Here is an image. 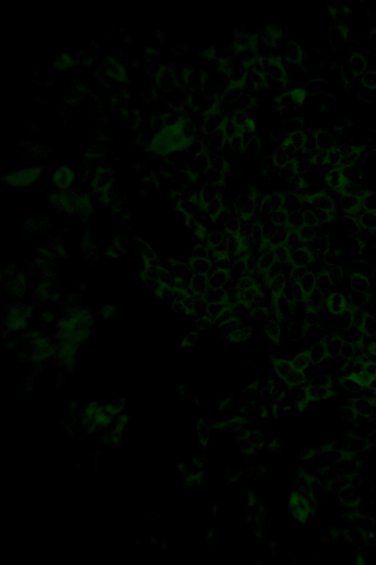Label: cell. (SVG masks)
<instances>
[{"label":"cell","mask_w":376,"mask_h":565,"mask_svg":"<svg viewBox=\"0 0 376 565\" xmlns=\"http://www.w3.org/2000/svg\"><path fill=\"white\" fill-rule=\"evenodd\" d=\"M201 299L205 305L212 303H228L226 293L224 289H211L201 297Z\"/></svg>","instance_id":"obj_24"},{"label":"cell","mask_w":376,"mask_h":565,"mask_svg":"<svg viewBox=\"0 0 376 565\" xmlns=\"http://www.w3.org/2000/svg\"><path fill=\"white\" fill-rule=\"evenodd\" d=\"M282 295H284L293 305L305 300V295L298 281L293 278H287Z\"/></svg>","instance_id":"obj_4"},{"label":"cell","mask_w":376,"mask_h":565,"mask_svg":"<svg viewBox=\"0 0 376 565\" xmlns=\"http://www.w3.org/2000/svg\"><path fill=\"white\" fill-rule=\"evenodd\" d=\"M283 204H284V195L279 193L270 194L264 197L261 209L264 210L270 214L282 209Z\"/></svg>","instance_id":"obj_15"},{"label":"cell","mask_w":376,"mask_h":565,"mask_svg":"<svg viewBox=\"0 0 376 565\" xmlns=\"http://www.w3.org/2000/svg\"><path fill=\"white\" fill-rule=\"evenodd\" d=\"M334 286L335 285L325 273V271L317 275V289L325 296V298H327L332 293Z\"/></svg>","instance_id":"obj_30"},{"label":"cell","mask_w":376,"mask_h":565,"mask_svg":"<svg viewBox=\"0 0 376 565\" xmlns=\"http://www.w3.org/2000/svg\"><path fill=\"white\" fill-rule=\"evenodd\" d=\"M42 173V169L38 167L28 168L16 173L6 175L4 178L7 185L12 186H26L31 185L36 181Z\"/></svg>","instance_id":"obj_1"},{"label":"cell","mask_w":376,"mask_h":565,"mask_svg":"<svg viewBox=\"0 0 376 565\" xmlns=\"http://www.w3.org/2000/svg\"><path fill=\"white\" fill-rule=\"evenodd\" d=\"M262 289L263 287H262L261 285L257 284L253 287L246 289V290L242 291L240 294L239 302L243 303L250 307V305L254 301V298L257 296V294L260 292V290H262Z\"/></svg>","instance_id":"obj_41"},{"label":"cell","mask_w":376,"mask_h":565,"mask_svg":"<svg viewBox=\"0 0 376 565\" xmlns=\"http://www.w3.org/2000/svg\"><path fill=\"white\" fill-rule=\"evenodd\" d=\"M229 275L230 279L236 281V282H238L244 277L250 275L248 269H247L245 258L239 259L231 265L229 270Z\"/></svg>","instance_id":"obj_23"},{"label":"cell","mask_w":376,"mask_h":565,"mask_svg":"<svg viewBox=\"0 0 376 565\" xmlns=\"http://www.w3.org/2000/svg\"><path fill=\"white\" fill-rule=\"evenodd\" d=\"M284 383H285L287 387L292 389V388L303 386L308 383V381L303 371L293 369V372L288 377V379Z\"/></svg>","instance_id":"obj_37"},{"label":"cell","mask_w":376,"mask_h":565,"mask_svg":"<svg viewBox=\"0 0 376 565\" xmlns=\"http://www.w3.org/2000/svg\"><path fill=\"white\" fill-rule=\"evenodd\" d=\"M358 224L366 230H376V213L362 211L358 216Z\"/></svg>","instance_id":"obj_39"},{"label":"cell","mask_w":376,"mask_h":565,"mask_svg":"<svg viewBox=\"0 0 376 565\" xmlns=\"http://www.w3.org/2000/svg\"><path fill=\"white\" fill-rule=\"evenodd\" d=\"M209 289L208 283V275L195 274L190 281V292L195 296H203Z\"/></svg>","instance_id":"obj_8"},{"label":"cell","mask_w":376,"mask_h":565,"mask_svg":"<svg viewBox=\"0 0 376 565\" xmlns=\"http://www.w3.org/2000/svg\"><path fill=\"white\" fill-rule=\"evenodd\" d=\"M244 324H244L242 320L236 317H233L232 318L227 320L225 323L220 324L219 326H218V327L219 328L220 331H221V334H222L225 338H226L233 331L239 328V327H241V326L244 325Z\"/></svg>","instance_id":"obj_36"},{"label":"cell","mask_w":376,"mask_h":565,"mask_svg":"<svg viewBox=\"0 0 376 565\" xmlns=\"http://www.w3.org/2000/svg\"><path fill=\"white\" fill-rule=\"evenodd\" d=\"M341 208L347 213L358 212L361 208V198L358 197L350 196V195H341L340 199Z\"/></svg>","instance_id":"obj_19"},{"label":"cell","mask_w":376,"mask_h":565,"mask_svg":"<svg viewBox=\"0 0 376 565\" xmlns=\"http://www.w3.org/2000/svg\"><path fill=\"white\" fill-rule=\"evenodd\" d=\"M287 278L283 275H279L272 279L268 280L266 283V286L270 291L271 297H276L281 295L283 292Z\"/></svg>","instance_id":"obj_29"},{"label":"cell","mask_w":376,"mask_h":565,"mask_svg":"<svg viewBox=\"0 0 376 565\" xmlns=\"http://www.w3.org/2000/svg\"><path fill=\"white\" fill-rule=\"evenodd\" d=\"M364 372L372 378L376 376V363H368L364 364Z\"/></svg>","instance_id":"obj_62"},{"label":"cell","mask_w":376,"mask_h":565,"mask_svg":"<svg viewBox=\"0 0 376 565\" xmlns=\"http://www.w3.org/2000/svg\"><path fill=\"white\" fill-rule=\"evenodd\" d=\"M325 307L328 312L335 316H340L349 308L347 298L343 294L339 292L332 293L327 297Z\"/></svg>","instance_id":"obj_2"},{"label":"cell","mask_w":376,"mask_h":565,"mask_svg":"<svg viewBox=\"0 0 376 565\" xmlns=\"http://www.w3.org/2000/svg\"><path fill=\"white\" fill-rule=\"evenodd\" d=\"M345 181H346L344 178L341 168H335V169H332L327 174L326 177H325V182H327L328 186L332 189H335V190H339Z\"/></svg>","instance_id":"obj_22"},{"label":"cell","mask_w":376,"mask_h":565,"mask_svg":"<svg viewBox=\"0 0 376 565\" xmlns=\"http://www.w3.org/2000/svg\"><path fill=\"white\" fill-rule=\"evenodd\" d=\"M366 313L360 309H353L352 311V325L361 328L362 327L365 318Z\"/></svg>","instance_id":"obj_58"},{"label":"cell","mask_w":376,"mask_h":565,"mask_svg":"<svg viewBox=\"0 0 376 565\" xmlns=\"http://www.w3.org/2000/svg\"><path fill=\"white\" fill-rule=\"evenodd\" d=\"M312 210H313L314 212H315V215H316L317 218H318V221H319L320 224H325V223L328 222H330L331 220H332V213L320 211V210L315 209V208H312Z\"/></svg>","instance_id":"obj_60"},{"label":"cell","mask_w":376,"mask_h":565,"mask_svg":"<svg viewBox=\"0 0 376 565\" xmlns=\"http://www.w3.org/2000/svg\"><path fill=\"white\" fill-rule=\"evenodd\" d=\"M366 388H368V389H371V390L373 391L376 390V376L371 379L370 383H369L368 386Z\"/></svg>","instance_id":"obj_63"},{"label":"cell","mask_w":376,"mask_h":565,"mask_svg":"<svg viewBox=\"0 0 376 565\" xmlns=\"http://www.w3.org/2000/svg\"><path fill=\"white\" fill-rule=\"evenodd\" d=\"M350 289L352 291L370 293L371 283L367 275L354 272L350 276Z\"/></svg>","instance_id":"obj_9"},{"label":"cell","mask_w":376,"mask_h":565,"mask_svg":"<svg viewBox=\"0 0 376 565\" xmlns=\"http://www.w3.org/2000/svg\"><path fill=\"white\" fill-rule=\"evenodd\" d=\"M338 335L340 337L342 341L352 344L361 343L364 337L362 330L354 325L351 326L346 330H341Z\"/></svg>","instance_id":"obj_18"},{"label":"cell","mask_w":376,"mask_h":565,"mask_svg":"<svg viewBox=\"0 0 376 565\" xmlns=\"http://www.w3.org/2000/svg\"><path fill=\"white\" fill-rule=\"evenodd\" d=\"M308 383H309V384L314 385V386L330 387L331 384H332V379L329 375L321 374Z\"/></svg>","instance_id":"obj_55"},{"label":"cell","mask_w":376,"mask_h":565,"mask_svg":"<svg viewBox=\"0 0 376 565\" xmlns=\"http://www.w3.org/2000/svg\"><path fill=\"white\" fill-rule=\"evenodd\" d=\"M364 335L376 337V318L374 316L366 313L364 323L361 327Z\"/></svg>","instance_id":"obj_43"},{"label":"cell","mask_w":376,"mask_h":565,"mask_svg":"<svg viewBox=\"0 0 376 565\" xmlns=\"http://www.w3.org/2000/svg\"><path fill=\"white\" fill-rule=\"evenodd\" d=\"M188 266L193 275H209L212 271V263L209 259L190 258Z\"/></svg>","instance_id":"obj_14"},{"label":"cell","mask_w":376,"mask_h":565,"mask_svg":"<svg viewBox=\"0 0 376 565\" xmlns=\"http://www.w3.org/2000/svg\"><path fill=\"white\" fill-rule=\"evenodd\" d=\"M303 214L304 224L315 227L319 225V221H318V218H317L316 215H315V212H314L312 208L303 211Z\"/></svg>","instance_id":"obj_54"},{"label":"cell","mask_w":376,"mask_h":565,"mask_svg":"<svg viewBox=\"0 0 376 565\" xmlns=\"http://www.w3.org/2000/svg\"><path fill=\"white\" fill-rule=\"evenodd\" d=\"M284 245L288 249L290 253H291V252L295 251V250H299V249L304 247L305 243L302 241L298 230H290V233H289L288 237H287Z\"/></svg>","instance_id":"obj_38"},{"label":"cell","mask_w":376,"mask_h":565,"mask_svg":"<svg viewBox=\"0 0 376 565\" xmlns=\"http://www.w3.org/2000/svg\"><path fill=\"white\" fill-rule=\"evenodd\" d=\"M170 266L172 270L170 272L173 278L191 280L193 273L188 265L179 261L172 260L171 262H170Z\"/></svg>","instance_id":"obj_20"},{"label":"cell","mask_w":376,"mask_h":565,"mask_svg":"<svg viewBox=\"0 0 376 565\" xmlns=\"http://www.w3.org/2000/svg\"><path fill=\"white\" fill-rule=\"evenodd\" d=\"M325 340V345H326L327 354L328 356L335 359V358L339 357L340 355L341 347H342V343L343 341L341 340L340 337L338 335L332 336L330 338Z\"/></svg>","instance_id":"obj_32"},{"label":"cell","mask_w":376,"mask_h":565,"mask_svg":"<svg viewBox=\"0 0 376 565\" xmlns=\"http://www.w3.org/2000/svg\"><path fill=\"white\" fill-rule=\"evenodd\" d=\"M287 224L291 230H299L304 224L303 211H295L287 216Z\"/></svg>","instance_id":"obj_46"},{"label":"cell","mask_w":376,"mask_h":565,"mask_svg":"<svg viewBox=\"0 0 376 565\" xmlns=\"http://www.w3.org/2000/svg\"><path fill=\"white\" fill-rule=\"evenodd\" d=\"M348 303L349 308L352 309H359L363 305H366L370 301V294L368 292H356L352 291L348 296Z\"/></svg>","instance_id":"obj_25"},{"label":"cell","mask_w":376,"mask_h":565,"mask_svg":"<svg viewBox=\"0 0 376 565\" xmlns=\"http://www.w3.org/2000/svg\"><path fill=\"white\" fill-rule=\"evenodd\" d=\"M232 306L233 305L228 303H212L207 304L205 305V314L209 316L215 322L220 316L222 315L226 310Z\"/></svg>","instance_id":"obj_26"},{"label":"cell","mask_w":376,"mask_h":565,"mask_svg":"<svg viewBox=\"0 0 376 565\" xmlns=\"http://www.w3.org/2000/svg\"><path fill=\"white\" fill-rule=\"evenodd\" d=\"M233 314L234 317H238L243 320V319L251 318L252 319L253 311L248 305L243 303H238L235 305L232 306Z\"/></svg>","instance_id":"obj_45"},{"label":"cell","mask_w":376,"mask_h":565,"mask_svg":"<svg viewBox=\"0 0 376 565\" xmlns=\"http://www.w3.org/2000/svg\"><path fill=\"white\" fill-rule=\"evenodd\" d=\"M306 308L310 311L320 312L325 305V298L318 289H315L313 292L306 296L304 300ZM306 310V311H307Z\"/></svg>","instance_id":"obj_11"},{"label":"cell","mask_w":376,"mask_h":565,"mask_svg":"<svg viewBox=\"0 0 376 565\" xmlns=\"http://www.w3.org/2000/svg\"><path fill=\"white\" fill-rule=\"evenodd\" d=\"M354 354H355L354 344L343 342L342 347H341L339 357L342 358L345 362H348V361L353 360L354 359Z\"/></svg>","instance_id":"obj_51"},{"label":"cell","mask_w":376,"mask_h":565,"mask_svg":"<svg viewBox=\"0 0 376 565\" xmlns=\"http://www.w3.org/2000/svg\"><path fill=\"white\" fill-rule=\"evenodd\" d=\"M312 363H319L324 358L328 356L327 354L326 345L325 340H318L312 344V347L309 349Z\"/></svg>","instance_id":"obj_31"},{"label":"cell","mask_w":376,"mask_h":565,"mask_svg":"<svg viewBox=\"0 0 376 565\" xmlns=\"http://www.w3.org/2000/svg\"><path fill=\"white\" fill-rule=\"evenodd\" d=\"M299 282L306 298L317 288V275L308 271L307 273Z\"/></svg>","instance_id":"obj_35"},{"label":"cell","mask_w":376,"mask_h":565,"mask_svg":"<svg viewBox=\"0 0 376 565\" xmlns=\"http://www.w3.org/2000/svg\"><path fill=\"white\" fill-rule=\"evenodd\" d=\"M373 394H374V396L376 397V390L373 391Z\"/></svg>","instance_id":"obj_64"},{"label":"cell","mask_w":376,"mask_h":565,"mask_svg":"<svg viewBox=\"0 0 376 565\" xmlns=\"http://www.w3.org/2000/svg\"><path fill=\"white\" fill-rule=\"evenodd\" d=\"M199 339V332L198 331H191V332L188 333L185 338L182 340L180 346L183 348H190L193 347L196 344Z\"/></svg>","instance_id":"obj_52"},{"label":"cell","mask_w":376,"mask_h":565,"mask_svg":"<svg viewBox=\"0 0 376 565\" xmlns=\"http://www.w3.org/2000/svg\"><path fill=\"white\" fill-rule=\"evenodd\" d=\"M334 359H335L330 357V356H327L326 357L324 358V359L318 363V365H319L320 369H322L323 373L326 372V371L331 370V369H332V367H333Z\"/></svg>","instance_id":"obj_61"},{"label":"cell","mask_w":376,"mask_h":565,"mask_svg":"<svg viewBox=\"0 0 376 565\" xmlns=\"http://www.w3.org/2000/svg\"><path fill=\"white\" fill-rule=\"evenodd\" d=\"M54 183L62 190H67L72 186L75 180V172L66 167L63 166L55 172L53 175Z\"/></svg>","instance_id":"obj_5"},{"label":"cell","mask_w":376,"mask_h":565,"mask_svg":"<svg viewBox=\"0 0 376 565\" xmlns=\"http://www.w3.org/2000/svg\"><path fill=\"white\" fill-rule=\"evenodd\" d=\"M320 320V319L319 313L317 312V311L307 310L306 312L305 313L304 323H303V324L309 326V327L319 325Z\"/></svg>","instance_id":"obj_53"},{"label":"cell","mask_w":376,"mask_h":565,"mask_svg":"<svg viewBox=\"0 0 376 565\" xmlns=\"http://www.w3.org/2000/svg\"><path fill=\"white\" fill-rule=\"evenodd\" d=\"M257 284V283L255 280H254L251 275H246V276L244 277V278H241L240 281L237 282L238 289L241 290V292L246 290V289L253 287V286Z\"/></svg>","instance_id":"obj_57"},{"label":"cell","mask_w":376,"mask_h":565,"mask_svg":"<svg viewBox=\"0 0 376 565\" xmlns=\"http://www.w3.org/2000/svg\"><path fill=\"white\" fill-rule=\"evenodd\" d=\"M339 383L342 387L350 392H360L364 389L360 382L353 377H342L339 379Z\"/></svg>","instance_id":"obj_42"},{"label":"cell","mask_w":376,"mask_h":565,"mask_svg":"<svg viewBox=\"0 0 376 565\" xmlns=\"http://www.w3.org/2000/svg\"><path fill=\"white\" fill-rule=\"evenodd\" d=\"M229 279V270L226 269H215L208 275V283L211 289H222Z\"/></svg>","instance_id":"obj_10"},{"label":"cell","mask_w":376,"mask_h":565,"mask_svg":"<svg viewBox=\"0 0 376 565\" xmlns=\"http://www.w3.org/2000/svg\"><path fill=\"white\" fill-rule=\"evenodd\" d=\"M312 363L309 350L301 352L291 360L292 366L296 370L304 371Z\"/></svg>","instance_id":"obj_33"},{"label":"cell","mask_w":376,"mask_h":565,"mask_svg":"<svg viewBox=\"0 0 376 565\" xmlns=\"http://www.w3.org/2000/svg\"><path fill=\"white\" fill-rule=\"evenodd\" d=\"M270 358L276 375L279 377V379L284 382H285L293 371L291 361L276 358L275 356H270Z\"/></svg>","instance_id":"obj_7"},{"label":"cell","mask_w":376,"mask_h":565,"mask_svg":"<svg viewBox=\"0 0 376 565\" xmlns=\"http://www.w3.org/2000/svg\"><path fill=\"white\" fill-rule=\"evenodd\" d=\"M276 262L281 263H288L290 262V253L285 245L279 246L273 248Z\"/></svg>","instance_id":"obj_50"},{"label":"cell","mask_w":376,"mask_h":565,"mask_svg":"<svg viewBox=\"0 0 376 565\" xmlns=\"http://www.w3.org/2000/svg\"><path fill=\"white\" fill-rule=\"evenodd\" d=\"M299 235H300L302 241L306 244L309 242L312 241L317 235L316 228L312 226L306 225L303 224L301 227L298 230Z\"/></svg>","instance_id":"obj_49"},{"label":"cell","mask_w":376,"mask_h":565,"mask_svg":"<svg viewBox=\"0 0 376 565\" xmlns=\"http://www.w3.org/2000/svg\"><path fill=\"white\" fill-rule=\"evenodd\" d=\"M339 192H340L341 195H350V196L358 197V198H361L367 192H364L360 184L357 183L354 181H345L339 189Z\"/></svg>","instance_id":"obj_34"},{"label":"cell","mask_w":376,"mask_h":565,"mask_svg":"<svg viewBox=\"0 0 376 565\" xmlns=\"http://www.w3.org/2000/svg\"><path fill=\"white\" fill-rule=\"evenodd\" d=\"M308 202L310 204L312 208L320 210V211H326V212H335V202L333 198L327 194L320 192L313 196H308Z\"/></svg>","instance_id":"obj_3"},{"label":"cell","mask_w":376,"mask_h":565,"mask_svg":"<svg viewBox=\"0 0 376 565\" xmlns=\"http://www.w3.org/2000/svg\"><path fill=\"white\" fill-rule=\"evenodd\" d=\"M303 391L306 395V399L308 401L325 399V398H329L332 395L330 387H326V386H314V385L308 384L306 387L303 388Z\"/></svg>","instance_id":"obj_12"},{"label":"cell","mask_w":376,"mask_h":565,"mask_svg":"<svg viewBox=\"0 0 376 565\" xmlns=\"http://www.w3.org/2000/svg\"><path fill=\"white\" fill-rule=\"evenodd\" d=\"M312 260L313 256L305 247L290 253V262L294 266L306 267Z\"/></svg>","instance_id":"obj_16"},{"label":"cell","mask_w":376,"mask_h":565,"mask_svg":"<svg viewBox=\"0 0 376 565\" xmlns=\"http://www.w3.org/2000/svg\"><path fill=\"white\" fill-rule=\"evenodd\" d=\"M308 269L306 267L303 266H294L293 270H292L291 274H290V278H293L296 281H300L302 278H303L305 275L307 273Z\"/></svg>","instance_id":"obj_59"},{"label":"cell","mask_w":376,"mask_h":565,"mask_svg":"<svg viewBox=\"0 0 376 565\" xmlns=\"http://www.w3.org/2000/svg\"><path fill=\"white\" fill-rule=\"evenodd\" d=\"M352 308H348L347 311L341 314L340 322H339V327H340L341 330H346L352 326Z\"/></svg>","instance_id":"obj_56"},{"label":"cell","mask_w":376,"mask_h":565,"mask_svg":"<svg viewBox=\"0 0 376 565\" xmlns=\"http://www.w3.org/2000/svg\"><path fill=\"white\" fill-rule=\"evenodd\" d=\"M212 324H215V322L209 316L205 314L202 317H199L194 321V327L198 332H204L210 328Z\"/></svg>","instance_id":"obj_48"},{"label":"cell","mask_w":376,"mask_h":565,"mask_svg":"<svg viewBox=\"0 0 376 565\" xmlns=\"http://www.w3.org/2000/svg\"><path fill=\"white\" fill-rule=\"evenodd\" d=\"M361 208L364 211L376 213V192H367L361 198Z\"/></svg>","instance_id":"obj_44"},{"label":"cell","mask_w":376,"mask_h":565,"mask_svg":"<svg viewBox=\"0 0 376 565\" xmlns=\"http://www.w3.org/2000/svg\"><path fill=\"white\" fill-rule=\"evenodd\" d=\"M287 213L284 210L281 209L269 214V221L276 226L285 227L287 224Z\"/></svg>","instance_id":"obj_47"},{"label":"cell","mask_w":376,"mask_h":565,"mask_svg":"<svg viewBox=\"0 0 376 565\" xmlns=\"http://www.w3.org/2000/svg\"><path fill=\"white\" fill-rule=\"evenodd\" d=\"M290 230L291 229L288 226H285V227L276 226L272 237L266 243H267L273 248L279 247V246L284 245Z\"/></svg>","instance_id":"obj_21"},{"label":"cell","mask_w":376,"mask_h":565,"mask_svg":"<svg viewBox=\"0 0 376 565\" xmlns=\"http://www.w3.org/2000/svg\"><path fill=\"white\" fill-rule=\"evenodd\" d=\"M303 205V198L297 193L290 192L284 195V204L282 209L284 210L287 214L295 211H302Z\"/></svg>","instance_id":"obj_13"},{"label":"cell","mask_w":376,"mask_h":565,"mask_svg":"<svg viewBox=\"0 0 376 565\" xmlns=\"http://www.w3.org/2000/svg\"><path fill=\"white\" fill-rule=\"evenodd\" d=\"M325 273L327 274L331 281L333 282L334 285H337L339 283L344 276L343 269L342 266L338 264H329L327 265L325 269Z\"/></svg>","instance_id":"obj_40"},{"label":"cell","mask_w":376,"mask_h":565,"mask_svg":"<svg viewBox=\"0 0 376 565\" xmlns=\"http://www.w3.org/2000/svg\"><path fill=\"white\" fill-rule=\"evenodd\" d=\"M329 239L325 235H317L312 241L305 244V247L313 256H324L329 250Z\"/></svg>","instance_id":"obj_6"},{"label":"cell","mask_w":376,"mask_h":565,"mask_svg":"<svg viewBox=\"0 0 376 565\" xmlns=\"http://www.w3.org/2000/svg\"><path fill=\"white\" fill-rule=\"evenodd\" d=\"M264 331L270 342L274 344H280L282 341V331L279 322L268 319L264 324Z\"/></svg>","instance_id":"obj_17"},{"label":"cell","mask_w":376,"mask_h":565,"mask_svg":"<svg viewBox=\"0 0 376 565\" xmlns=\"http://www.w3.org/2000/svg\"><path fill=\"white\" fill-rule=\"evenodd\" d=\"M364 363H363L362 362L354 360V359L345 362V364L342 366L340 370L342 377L355 378V377L358 376L364 371Z\"/></svg>","instance_id":"obj_27"},{"label":"cell","mask_w":376,"mask_h":565,"mask_svg":"<svg viewBox=\"0 0 376 565\" xmlns=\"http://www.w3.org/2000/svg\"><path fill=\"white\" fill-rule=\"evenodd\" d=\"M253 328L245 324L233 331L226 338V340L231 343H241L246 341L252 334Z\"/></svg>","instance_id":"obj_28"}]
</instances>
